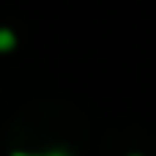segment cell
Instances as JSON below:
<instances>
[{
	"label": "cell",
	"instance_id": "6da1fadb",
	"mask_svg": "<svg viewBox=\"0 0 156 156\" xmlns=\"http://www.w3.org/2000/svg\"><path fill=\"white\" fill-rule=\"evenodd\" d=\"M14 44H16V38H14V33L3 27V30H0V52H8V49H11Z\"/></svg>",
	"mask_w": 156,
	"mask_h": 156
},
{
	"label": "cell",
	"instance_id": "7a4b0ae2",
	"mask_svg": "<svg viewBox=\"0 0 156 156\" xmlns=\"http://www.w3.org/2000/svg\"><path fill=\"white\" fill-rule=\"evenodd\" d=\"M14 156H38V154H14ZM41 156H63V154H41Z\"/></svg>",
	"mask_w": 156,
	"mask_h": 156
}]
</instances>
